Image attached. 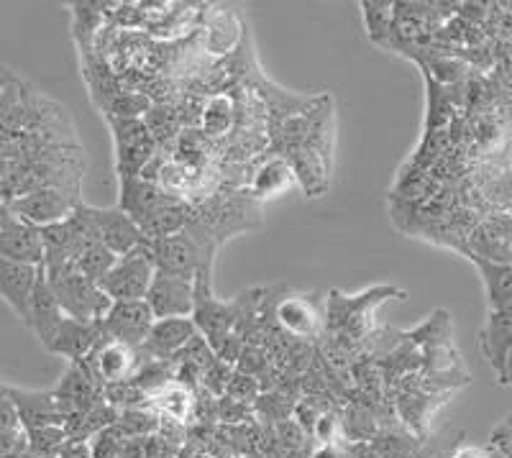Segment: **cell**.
<instances>
[{"mask_svg":"<svg viewBox=\"0 0 512 458\" xmlns=\"http://www.w3.org/2000/svg\"><path fill=\"white\" fill-rule=\"evenodd\" d=\"M405 300V292L397 290V287H372V290L361 292V295H344V292L333 290L328 295V313H326V325L331 331V338L346 343L359 341V338L367 336L372 331V320L369 315L382 305V302L392 300Z\"/></svg>","mask_w":512,"mask_h":458,"instance_id":"1","label":"cell"},{"mask_svg":"<svg viewBox=\"0 0 512 458\" xmlns=\"http://www.w3.org/2000/svg\"><path fill=\"white\" fill-rule=\"evenodd\" d=\"M159 272L195 279L200 272H213V241L200 223H190L185 231L162 241H149Z\"/></svg>","mask_w":512,"mask_h":458,"instance_id":"2","label":"cell"},{"mask_svg":"<svg viewBox=\"0 0 512 458\" xmlns=\"http://www.w3.org/2000/svg\"><path fill=\"white\" fill-rule=\"evenodd\" d=\"M49 285L59 300V308L67 318L82 320V323H100L108 315L113 300L103 292V287L82 277L77 269L47 274Z\"/></svg>","mask_w":512,"mask_h":458,"instance_id":"3","label":"cell"},{"mask_svg":"<svg viewBox=\"0 0 512 458\" xmlns=\"http://www.w3.org/2000/svg\"><path fill=\"white\" fill-rule=\"evenodd\" d=\"M113 131V144H116V169L118 180L131 182L139 180L141 172L154 157H157V139L146 128L144 121H126V118L105 116Z\"/></svg>","mask_w":512,"mask_h":458,"instance_id":"4","label":"cell"},{"mask_svg":"<svg viewBox=\"0 0 512 458\" xmlns=\"http://www.w3.org/2000/svg\"><path fill=\"white\" fill-rule=\"evenodd\" d=\"M192 323L200 336L218 348L228 336L236 333L239 325V300L221 302L210 287V272L195 274V308H192Z\"/></svg>","mask_w":512,"mask_h":458,"instance_id":"5","label":"cell"},{"mask_svg":"<svg viewBox=\"0 0 512 458\" xmlns=\"http://www.w3.org/2000/svg\"><path fill=\"white\" fill-rule=\"evenodd\" d=\"M154 274H157V264H154V256L146 244L131 254L118 256L116 267L108 272L100 287L113 302H139L149 295Z\"/></svg>","mask_w":512,"mask_h":458,"instance_id":"6","label":"cell"},{"mask_svg":"<svg viewBox=\"0 0 512 458\" xmlns=\"http://www.w3.org/2000/svg\"><path fill=\"white\" fill-rule=\"evenodd\" d=\"M8 205L18 218H24L31 226L47 228L67 221L80 205V198L75 190H64V187H36Z\"/></svg>","mask_w":512,"mask_h":458,"instance_id":"7","label":"cell"},{"mask_svg":"<svg viewBox=\"0 0 512 458\" xmlns=\"http://www.w3.org/2000/svg\"><path fill=\"white\" fill-rule=\"evenodd\" d=\"M154 323H157V318H154L152 308L146 305V300L113 302L108 315L100 320V328H103V336L108 341L141 348L152 333Z\"/></svg>","mask_w":512,"mask_h":458,"instance_id":"8","label":"cell"},{"mask_svg":"<svg viewBox=\"0 0 512 458\" xmlns=\"http://www.w3.org/2000/svg\"><path fill=\"white\" fill-rule=\"evenodd\" d=\"M0 259L18 261V264H31L41 267L44 264V238L41 228L31 226L24 218L8 210L0 215Z\"/></svg>","mask_w":512,"mask_h":458,"instance_id":"9","label":"cell"},{"mask_svg":"<svg viewBox=\"0 0 512 458\" xmlns=\"http://www.w3.org/2000/svg\"><path fill=\"white\" fill-rule=\"evenodd\" d=\"M146 305L152 308L154 318H192L195 308V279L177 277V274L159 272L146 295Z\"/></svg>","mask_w":512,"mask_h":458,"instance_id":"10","label":"cell"},{"mask_svg":"<svg viewBox=\"0 0 512 458\" xmlns=\"http://www.w3.org/2000/svg\"><path fill=\"white\" fill-rule=\"evenodd\" d=\"M93 221L98 226V236L108 249L113 251L116 256H126L131 251L141 249L146 246L144 231H141L139 223L121 208H93Z\"/></svg>","mask_w":512,"mask_h":458,"instance_id":"11","label":"cell"},{"mask_svg":"<svg viewBox=\"0 0 512 458\" xmlns=\"http://www.w3.org/2000/svg\"><path fill=\"white\" fill-rule=\"evenodd\" d=\"M64 318H67V315H64L62 308H59V300L57 295H54L52 285H49L47 272L41 269L39 279H36L34 295H31L29 315H26L24 325L34 333L36 341L41 343V348L49 351V346H52L54 336H57L59 325H62Z\"/></svg>","mask_w":512,"mask_h":458,"instance_id":"12","label":"cell"},{"mask_svg":"<svg viewBox=\"0 0 512 458\" xmlns=\"http://www.w3.org/2000/svg\"><path fill=\"white\" fill-rule=\"evenodd\" d=\"M274 320L295 341H313L323 331V313L310 295H287L277 302Z\"/></svg>","mask_w":512,"mask_h":458,"instance_id":"13","label":"cell"},{"mask_svg":"<svg viewBox=\"0 0 512 458\" xmlns=\"http://www.w3.org/2000/svg\"><path fill=\"white\" fill-rule=\"evenodd\" d=\"M39 272L41 267L0 259V300L6 302L21 323H26V315H29V302Z\"/></svg>","mask_w":512,"mask_h":458,"instance_id":"14","label":"cell"},{"mask_svg":"<svg viewBox=\"0 0 512 458\" xmlns=\"http://www.w3.org/2000/svg\"><path fill=\"white\" fill-rule=\"evenodd\" d=\"M103 328L100 323H82L75 318H64L59 325L57 336H54L49 354L64 356L70 364L85 361L95 354V348L103 343Z\"/></svg>","mask_w":512,"mask_h":458,"instance_id":"15","label":"cell"},{"mask_svg":"<svg viewBox=\"0 0 512 458\" xmlns=\"http://www.w3.org/2000/svg\"><path fill=\"white\" fill-rule=\"evenodd\" d=\"M195 336H198V328H195L192 318L157 320L149 338H146V343L141 346V354L146 359L172 361Z\"/></svg>","mask_w":512,"mask_h":458,"instance_id":"16","label":"cell"},{"mask_svg":"<svg viewBox=\"0 0 512 458\" xmlns=\"http://www.w3.org/2000/svg\"><path fill=\"white\" fill-rule=\"evenodd\" d=\"M90 359H93L100 379H103L105 384H113V382H128V379H134L136 372L144 366L146 356L141 354V348L123 346V343L103 338V343L95 348V354L90 356Z\"/></svg>","mask_w":512,"mask_h":458,"instance_id":"17","label":"cell"},{"mask_svg":"<svg viewBox=\"0 0 512 458\" xmlns=\"http://www.w3.org/2000/svg\"><path fill=\"white\" fill-rule=\"evenodd\" d=\"M11 395L16 400L18 415L24 430L49 428V425H62L64 428V412L54 392H41V389H18L11 387Z\"/></svg>","mask_w":512,"mask_h":458,"instance_id":"18","label":"cell"},{"mask_svg":"<svg viewBox=\"0 0 512 458\" xmlns=\"http://www.w3.org/2000/svg\"><path fill=\"white\" fill-rule=\"evenodd\" d=\"M479 346L484 359L495 369L497 379L505 374L507 359L512 356V310H495L489 313L487 323L479 331Z\"/></svg>","mask_w":512,"mask_h":458,"instance_id":"19","label":"cell"},{"mask_svg":"<svg viewBox=\"0 0 512 458\" xmlns=\"http://www.w3.org/2000/svg\"><path fill=\"white\" fill-rule=\"evenodd\" d=\"M469 259L477 264L479 274L487 287V300H489V313L495 310H512V267L510 264H495L482 256L469 254Z\"/></svg>","mask_w":512,"mask_h":458,"instance_id":"20","label":"cell"},{"mask_svg":"<svg viewBox=\"0 0 512 458\" xmlns=\"http://www.w3.org/2000/svg\"><path fill=\"white\" fill-rule=\"evenodd\" d=\"M116 420L118 410H113L111 405L100 402V405L90 407V410L85 412H75V415H70V418L64 420V433H67L70 441L90 443L100 430L116 425Z\"/></svg>","mask_w":512,"mask_h":458,"instance_id":"21","label":"cell"},{"mask_svg":"<svg viewBox=\"0 0 512 458\" xmlns=\"http://www.w3.org/2000/svg\"><path fill=\"white\" fill-rule=\"evenodd\" d=\"M149 407L157 412L159 418L177 420V423H187L192 420V407H195V395L190 389L180 387L177 382H169L159 392L149 395Z\"/></svg>","mask_w":512,"mask_h":458,"instance_id":"22","label":"cell"},{"mask_svg":"<svg viewBox=\"0 0 512 458\" xmlns=\"http://www.w3.org/2000/svg\"><path fill=\"white\" fill-rule=\"evenodd\" d=\"M369 443L379 458H415L420 453L418 435L395 425L379 430Z\"/></svg>","mask_w":512,"mask_h":458,"instance_id":"23","label":"cell"},{"mask_svg":"<svg viewBox=\"0 0 512 458\" xmlns=\"http://www.w3.org/2000/svg\"><path fill=\"white\" fill-rule=\"evenodd\" d=\"M295 182V169L285 159H272L254 177V192L262 198H280Z\"/></svg>","mask_w":512,"mask_h":458,"instance_id":"24","label":"cell"},{"mask_svg":"<svg viewBox=\"0 0 512 458\" xmlns=\"http://www.w3.org/2000/svg\"><path fill=\"white\" fill-rule=\"evenodd\" d=\"M118 256L113 254L111 249L105 244H93L90 249L82 251L80 259L75 261V269L82 274V277H88L90 282H95V285H100L105 277H108V272H111L113 267H116Z\"/></svg>","mask_w":512,"mask_h":458,"instance_id":"25","label":"cell"},{"mask_svg":"<svg viewBox=\"0 0 512 458\" xmlns=\"http://www.w3.org/2000/svg\"><path fill=\"white\" fill-rule=\"evenodd\" d=\"M364 8V26L374 44H387L395 29V3H361Z\"/></svg>","mask_w":512,"mask_h":458,"instance_id":"26","label":"cell"},{"mask_svg":"<svg viewBox=\"0 0 512 458\" xmlns=\"http://www.w3.org/2000/svg\"><path fill=\"white\" fill-rule=\"evenodd\" d=\"M159 418L152 407H134V410H123L118 412V430H121L126 438H149V435L159 433Z\"/></svg>","mask_w":512,"mask_h":458,"instance_id":"27","label":"cell"},{"mask_svg":"<svg viewBox=\"0 0 512 458\" xmlns=\"http://www.w3.org/2000/svg\"><path fill=\"white\" fill-rule=\"evenodd\" d=\"M295 405V397H287L282 392H262L254 402V418H259V423L267 425L285 423V420L292 418Z\"/></svg>","mask_w":512,"mask_h":458,"instance_id":"28","label":"cell"},{"mask_svg":"<svg viewBox=\"0 0 512 458\" xmlns=\"http://www.w3.org/2000/svg\"><path fill=\"white\" fill-rule=\"evenodd\" d=\"M103 402L105 405H111L113 410L123 412V410H134V407H149V395H146L144 389H141L134 379H128V382L105 384Z\"/></svg>","mask_w":512,"mask_h":458,"instance_id":"29","label":"cell"},{"mask_svg":"<svg viewBox=\"0 0 512 458\" xmlns=\"http://www.w3.org/2000/svg\"><path fill=\"white\" fill-rule=\"evenodd\" d=\"M29 435V453L34 458H59L64 443L70 441L62 425H49V428L26 430Z\"/></svg>","mask_w":512,"mask_h":458,"instance_id":"30","label":"cell"},{"mask_svg":"<svg viewBox=\"0 0 512 458\" xmlns=\"http://www.w3.org/2000/svg\"><path fill=\"white\" fill-rule=\"evenodd\" d=\"M149 111H152V100H149V95L118 93L116 98L108 103V108H105V116L126 118V121H144V116Z\"/></svg>","mask_w":512,"mask_h":458,"instance_id":"31","label":"cell"},{"mask_svg":"<svg viewBox=\"0 0 512 458\" xmlns=\"http://www.w3.org/2000/svg\"><path fill=\"white\" fill-rule=\"evenodd\" d=\"M233 108L226 95L210 100L203 111V134L205 136H223L231 128Z\"/></svg>","mask_w":512,"mask_h":458,"instance_id":"32","label":"cell"},{"mask_svg":"<svg viewBox=\"0 0 512 458\" xmlns=\"http://www.w3.org/2000/svg\"><path fill=\"white\" fill-rule=\"evenodd\" d=\"M269 366H272V361H269V354L267 348L262 346V343H246L244 351H241L239 361H236V372L241 374H249V377H262L264 372H267Z\"/></svg>","mask_w":512,"mask_h":458,"instance_id":"33","label":"cell"},{"mask_svg":"<svg viewBox=\"0 0 512 458\" xmlns=\"http://www.w3.org/2000/svg\"><path fill=\"white\" fill-rule=\"evenodd\" d=\"M254 420V405L246 402L231 400V397H218V423L226 428H239V425H249Z\"/></svg>","mask_w":512,"mask_h":458,"instance_id":"34","label":"cell"},{"mask_svg":"<svg viewBox=\"0 0 512 458\" xmlns=\"http://www.w3.org/2000/svg\"><path fill=\"white\" fill-rule=\"evenodd\" d=\"M126 441L128 438L118 430V425H111V428L100 430L90 441V451H93V458H121Z\"/></svg>","mask_w":512,"mask_h":458,"instance_id":"35","label":"cell"},{"mask_svg":"<svg viewBox=\"0 0 512 458\" xmlns=\"http://www.w3.org/2000/svg\"><path fill=\"white\" fill-rule=\"evenodd\" d=\"M259 395H262V384H259V379L249 377V374H241L233 369L231 382H228V387H226V397L246 402V405H254L256 397Z\"/></svg>","mask_w":512,"mask_h":458,"instance_id":"36","label":"cell"},{"mask_svg":"<svg viewBox=\"0 0 512 458\" xmlns=\"http://www.w3.org/2000/svg\"><path fill=\"white\" fill-rule=\"evenodd\" d=\"M231 374H233V366H228L226 361L216 359L210 361L208 366L203 369V389H208L210 395L223 397L226 395V387L231 382Z\"/></svg>","mask_w":512,"mask_h":458,"instance_id":"37","label":"cell"},{"mask_svg":"<svg viewBox=\"0 0 512 458\" xmlns=\"http://www.w3.org/2000/svg\"><path fill=\"white\" fill-rule=\"evenodd\" d=\"M24 428L21 425V415H18L16 400L11 395V387L0 382V430H16Z\"/></svg>","mask_w":512,"mask_h":458,"instance_id":"38","label":"cell"},{"mask_svg":"<svg viewBox=\"0 0 512 458\" xmlns=\"http://www.w3.org/2000/svg\"><path fill=\"white\" fill-rule=\"evenodd\" d=\"M26 451H29V435L24 428L0 430V458L18 456V453Z\"/></svg>","mask_w":512,"mask_h":458,"instance_id":"39","label":"cell"},{"mask_svg":"<svg viewBox=\"0 0 512 458\" xmlns=\"http://www.w3.org/2000/svg\"><path fill=\"white\" fill-rule=\"evenodd\" d=\"M310 458H349V441L341 443H328V446H320L310 453Z\"/></svg>","mask_w":512,"mask_h":458,"instance_id":"40","label":"cell"},{"mask_svg":"<svg viewBox=\"0 0 512 458\" xmlns=\"http://www.w3.org/2000/svg\"><path fill=\"white\" fill-rule=\"evenodd\" d=\"M492 441H495V446L500 448L502 456L512 458V418L507 420V423L502 425L500 430H497L495 438H492Z\"/></svg>","mask_w":512,"mask_h":458,"instance_id":"41","label":"cell"},{"mask_svg":"<svg viewBox=\"0 0 512 458\" xmlns=\"http://www.w3.org/2000/svg\"><path fill=\"white\" fill-rule=\"evenodd\" d=\"M59 458H93V451H90V443L85 441H67L59 451Z\"/></svg>","mask_w":512,"mask_h":458,"instance_id":"42","label":"cell"},{"mask_svg":"<svg viewBox=\"0 0 512 458\" xmlns=\"http://www.w3.org/2000/svg\"><path fill=\"white\" fill-rule=\"evenodd\" d=\"M451 458H492V453L477 446H459L451 453Z\"/></svg>","mask_w":512,"mask_h":458,"instance_id":"43","label":"cell"},{"mask_svg":"<svg viewBox=\"0 0 512 458\" xmlns=\"http://www.w3.org/2000/svg\"><path fill=\"white\" fill-rule=\"evenodd\" d=\"M349 458H379L372 443H349Z\"/></svg>","mask_w":512,"mask_h":458,"instance_id":"44","label":"cell"},{"mask_svg":"<svg viewBox=\"0 0 512 458\" xmlns=\"http://www.w3.org/2000/svg\"><path fill=\"white\" fill-rule=\"evenodd\" d=\"M13 80H16V75H13V72L8 70L6 64H0V98H3V93H6L8 85H11Z\"/></svg>","mask_w":512,"mask_h":458,"instance_id":"45","label":"cell"},{"mask_svg":"<svg viewBox=\"0 0 512 458\" xmlns=\"http://www.w3.org/2000/svg\"><path fill=\"white\" fill-rule=\"evenodd\" d=\"M500 384H510L512 387V356L507 359V366H505V374L500 377Z\"/></svg>","mask_w":512,"mask_h":458,"instance_id":"46","label":"cell"},{"mask_svg":"<svg viewBox=\"0 0 512 458\" xmlns=\"http://www.w3.org/2000/svg\"><path fill=\"white\" fill-rule=\"evenodd\" d=\"M6 210H8V203H3V200H0V215L6 213Z\"/></svg>","mask_w":512,"mask_h":458,"instance_id":"47","label":"cell"},{"mask_svg":"<svg viewBox=\"0 0 512 458\" xmlns=\"http://www.w3.org/2000/svg\"><path fill=\"white\" fill-rule=\"evenodd\" d=\"M510 267H512V261H510Z\"/></svg>","mask_w":512,"mask_h":458,"instance_id":"48","label":"cell"},{"mask_svg":"<svg viewBox=\"0 0 512 458\" xmlns=\"http://www.w3.org/2000/svg\"><path fill=\"white\" fill-rule=\"evenodd\" d=\"M510 215H512V210H510Z\"/></svg>","mask_w":512,"mask_h":458,"instance_id":"49","label":"cell"}]
</instances>
